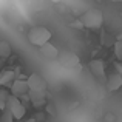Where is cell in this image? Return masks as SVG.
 <instances>
[{"mask_svg":"<svg viewBox=\"0 0 122 122\" xmlns=\"http://www.w3.org/2000/svg\"><path fill=\"white\" fill-rule=\"evenodd\" d=\"M26 82H28V86H30L31 91H45L46 90V81L37 73H33V74L28 76Z\"/></svg>","mask_w":122,"mask_h":122,"instance_id":"cell-4","label":"cell"},{"mask_svg":"<svg viewBox=\"0 0 122 122\" xmlns=\"http://www.w3.org/2000/svg\"><path fill=\"white\" fill-rule=\"evenodd\" d=\"M51 36H53L51 31L46 30L45 26H34L28 31V40H30V43H33L37 48L45 45L46 42H50Z\"/></svg>","mask_w":122,"mask_h":122,"instance_id":"cell-1","label":"cell"},{"mask_svg":"<svg viewBox=\"0 0 122 122\" xmlns=\"http://www.w3.org/2000/svg\"><path fill=\"white\" fill-rule=\"evenodd\" d=\"M8 97H9L8 93L0 90V108H2V110H5V108H6V101H8Z\"/></svg>","mask_w":122,"mask_h":122,"instance_id":"cell-15","label":"cell"},{"mask_svg":"<svg viewBox=\"0 0 122 122\" xmlns=\"http://www.w3.org/2000/svg\"><path fill=\"white\" fill-rule=\"evenodd\" d=\"M59 62L63 66H76L79 62V57L76 54H71V53H63L62 57L59 59Z\"/></svg>","mask_w":122,"mask_h":122,"instance_id":"cell-9","label":"cell"},{"mask_svg":"<svg viewBox=\"0 0 122 122\" xmlns=\"http://www.w3.org/2000/svg\"><path fill=\"white\" fill-rule=\"evenodd\" d=\"M111 2H122V0H111Z\"/></svg>","mask_w":122,"mask_h":122,"instance_id":"cell-19","label":"cell"},{"mask_svg":"<svg viewBox=\"0 0 122 122\" xmlns=\"http://www.w3.org/2000/svg\"><path fill=\"white\" fill-rule=\"evenodd\" d=\"M15 81V71L9 70V71L3 73L0 77V86H11V83Z\"/></svg>","mask_w":122,"mask_h":122,"instance_id":"cell-11","label":"cell"},{"mask_svg":"<svg viewBox=\"0 0 122 122\" xmlns=\"http://www.w3.org/2000/svg\"><path fill=\"white\" fill-rule=\"evenodd\" d=\"M107 88L108 91H117L119 88H122V74L111 73L107 77Z\"/></svg>","mask_w":122,"mask_h":122,"instance_id":"cell-7","label":"cell"},{"mask_svg":"<svg viewBox=\"0 0 122 122\" xmlns=\"http://www.w3.org/2000/svg\"><path fill=\"white\" fill-rule=\"evenodd\" d=\"M11 53H12L11 45L6 40H0V57H2V59H6V57L11 56Z\"/></svg>","mask_w":122,"mask_h":122,"instance_id":"cell-12","label":"cell"},{"mask_svg":"<svg viewBox=\"0 0 122 122\" xmlns=\"http://www.w3.org/2000/svg\"><path fill=\"white\" fill-rule=\"evenodd\" d=\"M90 70L94 76L97 77H104L105 76V66H104V62L101 59H93L90 62Z\"/></svg>","mask_w":122,"mask_h":122,"instance_id":"cell-8","label":"cell"},{"mask_svg":"<svg viewBox=\"0 0 122 122\" xmlns=\"http://www.w3.org/2000/svg\"><path fill=\"white\" fill-rule=\"evenodd\" d=\"M81 22L85 28H91V30H97L104 23V15L99 9H88L85 14L81 17Z\"/></svg>","mask_w":122,"mask_h":122,"instance_id":"cell-2","label":"cell"},{"mask_svg":"<svg viewBox=\"0 0 122 122\" xmlns=\"http://www.w3.org/2000/svg\"><path fill=\"white\" fill-rule=\"evenodd\" d=\"M30 101L33 102L34 107H39V105L45 104V91H31L30 90Z\"/></svg>","mask_w":122,"mask_h":122,"instance_id":"cell-10","label":"cell"},{"mask_svg":"<svg viewBox=\"0 0 122 122\" xmlns=\"http://www.w3.org/2000/svg\"><path fill=\"white\" fill-rule=\"evenodd\" d=\"M2 74H3V73H2V71H0V77H2Z\"/></svg>","mask_w":122,"mask_h":122,"instance_id":"cell-20","label":"cell"},{"mask_svg":"<svg viewBox=\"0 0 122 122\" xmlns=\"http://www.w3.org/2000/svg\"><path fill=\"white\" fill-rule=\"evenodd\" d=\"M14 114L11 113V110L9 108H5V110H2V116H0V122H14Z\"/></svg>","mask_w":122,"mask_h":122,"instance_id":"cell-13","label":"cell"},{"mask_svg":"<svg viewBox=\"0 0 122 122\" xmlns=\"http://www.w3.org/2000/svg\"><path fill=\"white\" fill-rule=\"evenodd\" d=\"M11 93L14 96H20V94H26V93H30L28 82L23 81V79H15V81L11 83Z\"/></svg>","mask_w":122,"mask_h":122,"instance_id":"cell-6","label":"cell"},{"mask_svg":"<svg viewBox=\"0 0 122 122\" xmlns=\"http://www.w3.org/2000/svg\"><path fill=\"white\" fill-rule=\"evenodd\" d=\"M114 68H116V73H119V74H122V63L116 62V63H114Z\"/></svg>","mask_w":122,"mask_h":122,"instance_id":"cell-17","label":"cell"},{"mask_svg":"<svg viewBox=\"0 0 122 122\" xmlns=\"http://www.w3.org/2000/svg\"><path fill=\"white\" fill-rule=\"evenodd\" d=\"M6 108H9V110H11V113L14 114L15 121L23 119L25 113H26V108H25L23 102H22L17 96H14V94L8 97V101H6Z\"/></svg>","mask_w":122,"mask_h":122,"instance_id":"cell-3","label":"cell"},{"mask_svg":"<svg viewBox=\"0 0 122 122\" xmlns=\"http://www.w3.org/2000/svg\"><path fill=\"white\" fill-rule=\"evenodd\" d=\"M114 56L117 60H122V39L114 43Z\"/></svg>","mask_w":122,"mask_h":122,"instance_id":"cell-14","label":"cell"},{"mask_svg":"<svg viewBox=\"0 0 122 122\" xmlns=\"http://www.w3.org/2000/svg\"><path fill=\"white\" fill-rule=\"evenodd\" d=\"M70 26H73V28H85V26H83V23H82L81 20H77L76 23H71Z\"/></svg>","mask_w":122,"mask_h":122,"instance_id":"cell-16","label":"cell"},{"mask_svg":"<svg viewBox=\"0 0 122 122\" xmlns=\"http://www.w3.org/2000/svg\"><path fill=\"white\" fill-rule=\"evenodd\" d=\"M39 53L45 57V59H48V60H54V59L59 57V50H57L53 43H50V42H46L45 45L39 46Z\"/></svg>","mask_w":122,"mask_h":122,"instance_id":"cell-5","label":"cell"},{"mask_svg":"<svg viewBox=\"0 0 122 122\" xmlns=\"http://www.w3.org/2000/svg\"><path fill=\"white\" fill-rule=\"evenodd\" d=\"M25 122H37L36 119H28V121H25Z\"/></svg>","mask_w":122,"mask_h":122,"instance_id":"cell-18","label":"cell"}]
</instances>
